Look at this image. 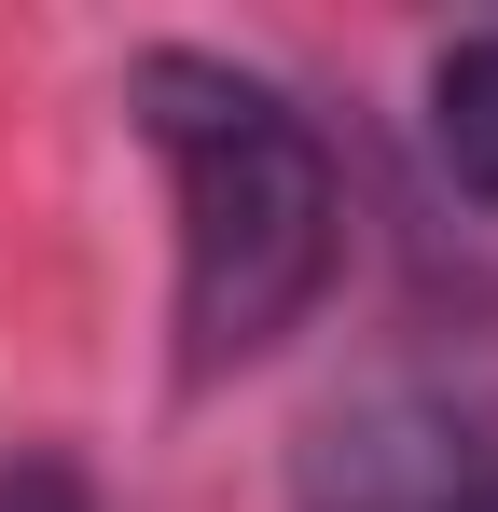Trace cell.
Returning a JSON list of instances; mask_svg holds the SVG:
<instances>
[{
    "label": "cell",
    "instance_id": "obj_1",
    "mask_svg": "<svg viewBox=\"0 0 498 512\" xmlns=\"http://www.w3.org/2000/svg\"><path fill=\"white\" fill-rule=\"evenodd\" d=\"M139 139L166 153V208H180V360L194 374L263 360L332 291L346 250L332 139L291 84L236 56H139Z\"/></svg>",
    "mask_w": 498,
    "mask_h": 512
},
{
    "label": "cell",
    "instance_id": "obj_2",
    "mask_svg": "<svg viewBox=\"0 0 498 512\" xmlns=\"http://www.w3.org/2000/svg\"><path fill=\"white\" fill-rule=\"evenodd\" d=\"M429 167L471 208H498V28H457L429 56Z\"/></svg>",
    "mask_w": 498,
    "mask_h": 512
},
{
    "label": "cell",
    "instance_id": "obj_3",
    "mask_svg": "<svg viewBox=\"0 0 498 512\" xmlns=\"http://www.w3.org/2000/svg\"><path fill=\"white\" fill-rule=\"evenodd\" d=\"M0 512H97V485L70 457H0Z\"/></svg>",
    "mask_w": 498,
    "mask_h": 512
},
{
    "label": "cell",
    "instance_id": "obj_4",
    "mask_svg": "<svg viewBox=\"0 0 498 512\" xmlns=\"http://www.w3.org/2000/svg\"><path fill=\"white\" fill-rule=\"evenodd\" d=\"M443 512H498V471H485V485H457V499H443Z\"/></svg>",
    "mask_w": 498,
    "mask_h": 512
}]
</instances>
